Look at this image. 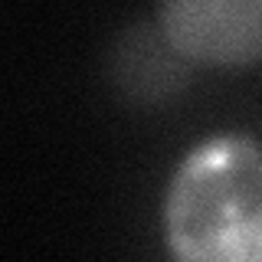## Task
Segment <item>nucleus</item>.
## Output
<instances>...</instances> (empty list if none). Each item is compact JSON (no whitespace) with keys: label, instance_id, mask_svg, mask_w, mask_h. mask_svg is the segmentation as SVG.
Masks as SVG:
<instances>
[{"label":"nucleus","instance_id":"f03ea898","mask_svg":"<svg viewBox=\"0 0 262 262\" xmlns=\"http://www.w3.org/2000/svg\"><path fill=\"white\" fill-rule=\"evenodd\" d=\"M158 23L193 62L249 66L262 59V0H161Z\"/></svg>","mask_w":262,"mask_h":262},{"label":"nucleus","instance_id":"f257e3e1","mask_svg":"<svg viewBox=\"0 0 262 262\" xmlns=\"http://www.w3.org/2000/svg\"><path fill=\"white\" fill-rule=\"evenodd\" d=\"M170 252L193 262H262V151L216 138L180 164L164 207Z\"/></svg>","mask_w":262,"mask_h":262},{"label":"nucleus","instance_id":"7ed1b4c3","mask_svg":"<svg viewBox=\"0 0 262 262\" xmlns=\"http://www.w3.org/2000/svg\"><path fill=\"white\" fill-rule=\"evenodd\" d=\"M105 76L121 102L135 108H154L190 85L193 59H187L170 43L161 23H135L121 30L108 46Z\"/></svg>","mask_w":262,"mask_h":262}]
</instances>
